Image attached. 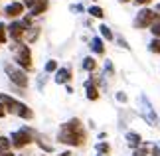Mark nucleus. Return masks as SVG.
Segmentation results:
<instances>
[{
    "label": "nucleus",
    "mask_w": 160,
    "mask_h": 156,
    "mask_svg": "<svg viewBox=\"0 0 160 156\" xmlns=\"http://www.w3.org/2000/svg\"><path fill=\"white\" fill-rule=\"evenodd\" d=\"M55 138H58L59 144L79 148L87 142V130H85L81 118L73 117L69 121H65L63 124H59V130H58V136H55Z\"/></svg>",
    "instance_id": "1"
},
{
    "label": "nucleus",
    "mask_w": 160,
    "mask_h": 156,
    "mask_svg": "<svg viewBox=\"0 0 160 156\" xmlns=\"http://www.w3.org/2000/svg\"><path fill=\"white\" fill-rule=\"evenodd\" d=\"M8 49L12 52V55H14V59H12L14 65H18L20 69H24L26 73L34 71L32 46H28L26 42H20V43H8Z\"/></svg>",
    "instance_id": "2"
},
{
    "label": "nucleus",
    "mask_w": 160,
    "mask_h": 156,
    "mask_svg": "<svg viewBox=\"0 0 160 156\" xmlns=\"http://www.w3.org/2000/svg\"><path fill=\"white\" fill-rule=\"evenodd\" d=\"M36 134H38V130H36L34 127H30V124H22L18 130H12V133L8 134L12 150H14V152H22L24 148H28L30 144H34Z\"/></svg>",
    "instance_id": "3"
},
{
    "label": "nucleus",
    "mask_w": 160,
    "mask_h": 156,
    "mask_svg": "<svg viewBox=\"0 0 160 156\" xmlns=\"http://www.w3.org/2000/svg\"><path fill=\"white\" fill-rule=\"evenodd\" d=\"M2 69H4L6 77H8V81H10V85H16V87H20V89H28V85H30V73L20 69V67L14 65L12 61H4Z\"/></svg>",
    "instance_id": "4"
},
{
    "label": "nucleus",
    "mask_w": 160,
    "mask_h": 156,
    "mask_svg": "<svg viewBox=\"0 0 160 156\" xmlns=\"http://www.w3.org/2000/svg\"><path fill=\"white\" fill-rule=\"evenodd\" d=\"M160 20V12H156V10H150V8H140L138 10V14H137V18H134V22H132V26L134 28H138V30H144V28H150L154 22H158Z\"/></svg>",
    "instance_id": "5"
},
{
    "label": "nucleus",
    "mask_w": 160,
    "mask_h": 156,
    "mask_svg": "<svg viewBox=\"0 0 160 156\" xmlns=\"http://www.w3.org/2000/svg\"><path fill=\"white\" fill-rule=\"evenodd\" d=\"M138 113H140V117H142L146 123L150 124V127H156V124H158V115L154 113L150 99L146 97L144 93H140V95H138Z\"/></svg>",
    "instance_id": "6"
},
{
    "label": "nucleus",
    "mask_w": 160,
    "mask_h": 156,
    "mask_svg": "<svg viewBox=\"0 0 160 156\" xmlns=\"http://www.w3.org/2000/svg\"><path fill=\"white\" fill-rule=\"evenodd\" d=\"M24 14H26V8H24L22 0H8L6 4H2V18H4V22L20 20Z\"/></svg>",
    "instance_id": "7"
},
{
    "label": "nucleus",
    "mask_w": 160,
    "mask_h": 156,
    "mask_svg": "<svg viewBox=\"0 0 160 156\" xmlns=\"http://www.w3.org/2000/svg\"><path fill=\"white\" fill-rule=\"evenodd\" d=\"M6 34H8V43H20L24 42L26 28L22 26L20 20H10V22H6Z\"/></svg>",
    "instance_id": "8"
},
{
    "label": "nucleus",
    "mask_w": 160,
    "mask_h": 156,
    "mask_svg": "<svg viewBox=\"0 0 160 156\" xmlns=\"http://www.w3.org/2000/svg\"><path fill=\"white\" fill-rule=\"evenodd\" d=\"M14 117H18L20 121L30 123V121H34L36 113H34V109L30 107V105H26L24 101H20V99H18V103H16V111H14Z\"/></svg>",
    "instance_id": "9"
},
{
    "label": "nucleus",
    "mask_w": 160,
    "mask_h": 156,
    "mask_svg": "<svg viewBox=\"0 0 160 156\" xmlns=\"http://www.w3.org/2000/svg\"><path fill=\"white\" fill-rule=\"evenodd\" d=\"M71 79H73L71 67H58V71L53 73V81L58 85H67V83H71Z\"/></svg>",
    "instance_id": "10"
},
{
    "label": "nucleus",
    "mask_w": 160,
    "mask_h": 156,
    "mask_svg": "<svg viewBox=\"0 0 160 156\" xmlns=\"http://www.w3.org/2000/svg\"><path fill=\"white\" fill-rule=\"evenodd\" d=\"M0 103L4 105V109H6V113H8V115H14V111H16V103H18V99H16L14 95L0 91Z\"/></svg>",
    "instance_id": "11"
},
{
    "label": "nucleus",
    "mask_w": 160,
    "mask_h": 156,
    "mask_svg": "<svg viewBox=\"0 0 160 156\" xmlns=\"http://www.w3.org/2000/svg\"><path fill=\"white\" fill-rule=\"evenodd\" d=\"M48 10H50V0H38V2H36V4L32 6V8L28 10V14H30V16H32L34 20H36L38 16H44Z\"/></svg>",
    "instance_id": "12"
},
{
    "label": "nucleus",
    "mask_w": 160,
    "mask_h": 156,
    "mask_svg": "<svg viewBox=\"0 0 160 156\" xmlns=\"http://www.w3.org/2000/svg\"><path fill=\"white\" fill-rule=\"evenodd\" d=\"M89 49L95 55H105V42H103L99 36H93V38L89 40Z\"/></svg>",
    "instance_id": "13"
},
{
    "label": "nucleus",
    "mask_w": 160,
    "mask_h": 156,
    "mask_svg": "<svg viewBox=\"0 0 160 156\" xmlns=\"http://www.w3.org/2000/svg\"><path fill=\"white\" fill-rule=\"evenodd\" d=\"M42 36V28L40 26H32L30 30H26V36H24V42L28 43V46H32L34 42H38Z\"/></svg>",
    "instance_id": "14"
},
{
    "label": "nucleus",
    "mask_w": 160,
    "mask_h": 156,
    "mask_svg": "<svg viewBox=\"0 0 160 156\" xmlns=\"http://www.w3.org/2000/svg\"><path fill=\"white\" fill-rule=\"evenodd\" d=\"M125 138H127V144L131 146L132 150H134V148H138L140 144H142V136H140L138 133H134V130H128V133L125 134Z\"/></svg>",
    "instance_id": "15"
},
{
    "label": "nucleus",
    "mask_w": 160,
    "mask_h": 156,
    "mask_svg": "<svg viewBox=\"0 0 160 156\" xmlns=\"http://www.w3.org/2000/svg\"><path fill=\"white\" fill-rule=\"evenodd\" d=\"M81 69L87 71V73H93L97 69V59L93 58V55H87V58H83L81 61Z\"/></svg>",
    "instance_id": "16"
},
{
    "label": "nucleus",
    "mask_w": 160,
    "mask_h": 156,
    "mask_svg": "<svg viewBox=\"0 0 160 156\" xmlns=\"http://www.w3.org/2000/svg\"><path fill=\"white\" fill-rule=\"evenodd\" d=\"M99 38L103 42H115V34H113V30H111L107 24H101L99 26Z\"/></svg>",
    "instance_id": "17"
},
{
    "label": "nucleus",
    "mask_w": 160,
    "mask_h": 156,
    "mask_svg": "<svg viewBox=\"0 0 160 156\" xmlns=\"http://www.w3.org/2000/svg\"><path fill=\"white\" fill-rule=\"evenodd\" d=\"M87 14L91 16V18H97V20H103V18H105V10L101 8V6H97V4H93V6H89L87 10Z\"/></svg>",
    "instance_id": "18"
},
{
    "label": "nucleus",
    "mask_w": 160,
    "mask_h": 156,
    "mask_svg": "<svg viewBox=\"0 0 160 156\" xmlns=\"http://www.w3.org/2000/svg\"><path fill=\"white\" fill-rule=\"evenodd\" d=\"M95 150H97V154H101V156H109L111 154V144L107 140H99L95 144Z\"/></svg>",
    "instance_id": "19"
},
{
    "label": "nucleus",
    "mask_w": 160,
    "mask_h": 156,
    "mask_svg": "<svg viewBox=\"0 0 160 156\" xmlns=\"http://www.w3.org/2000/svg\"><path fill=\"white\" fill-rule=\"evenodd\" d=\"M8 46V34H6V22L0 20V48Z\"/></svg>",
    "instance_id": "20"
},
{
    "label": "nucleus",
    "mask_w": 160,
    "mask_h": 156,
    "mask_svg": "<svg viewBox=\"0 0 160 156\" xmlns=\"http://www.w3.org/2000/svg\"><path fill=\"white\" fill-rule=\"evenodd\" d=\"M58 67H59V63H58V59H48L46 61V65H44V73H55L58 71Z\"/></svg>",
    "instance_id": "21"
},
{
    "label": "nucleus",
    "mask_w": 160,
    "mask_h": 156,
    "mask_svg": "<svg viewBox=\"0 0 160 156\" xmlns=\"http://www.w3.org/2000/svg\"><path fill=\"white\" fill-rule=\"evenodd\" d=\"M48 79H50V77H48V73H40V75L36 77V89H38V91H44Z\"/></svg>",
    "instance_id": "22"
},
{
    "label": "nucleus",
    "mask_w": 160,
    "mask_h": 156,
    "mask_svg": "<svg viewBox=\"0 0 160 156\" xmlns=\"http://www.w3.org/2000/svg\"><path fill=\"white\" fill-rule=\"evenodd\" d=\"M103 71H105V73H103L105 77H113V75H115V65H113V61H111V59L105 61V65H103Z\"/></svg>",
    "instance_id": "23"
},
{
    "label": "nucleus",
    "mask_w": 160,
    "mask_h": 156,
    "mask_svg": "<svg viewBox=\"0 0 160 156\" xmlns=\"http://www.w3.org/2000/svg\"><path fill=\"white\" fill-rule=\"evenodd\" d=\"M6 150H12V146H10V138H8V136H4V134H0V154L6 152Z\"/></svg>",
    "instance_id": "24"
},
{
    "label": "nucleus",
    "mask_w": 160,
    "mask_h": 156,
    "mask_svg": "<svg viewBox=\"0 0 160 156\" xmlns=\"http://www.w3.org/2000/svg\"><path fill=\"white\" fill-rule=\"evenodd\" d=\"M148 52H152V53H160V38H154V40L148 43Z\"/></svg>",
    "instance_id": "25"
},
{
    "label": "nucleus",
    "mask_w": 160,
    "mask_h": 156,
    "mask_svg": "<svg viewBox=\"0 0 160 156\" xmlns=\"http://www.w3.org/2000/svg\"><path fill=\"white\" fill-rule=\"evenodd\" d=\"M132 156H148V148H146L144 142H142L138 148H134V150H132Z\"/></svg>",
    "instance_id": "26"
},
{
    "label": "nucleus",
    "mask_w": 160,
    "mask_h": 156,
    "mask_svg": "<svg viewBox=\"0 0 160 156\" xmlns=\"http://www.w3.org/2000/svg\"><path fill=\"white\" fill-rule=\"evenodd\" d=\"M69 10L73 12V14H83V12L87 10V8H85L83 4H71V6H69Z\"/></svg>",
    "instance_id": "27"
},
{
    "label": "nucleus",
    "mask_w": 160,
    "mask_h": 156,
    "mask_svg": "<svg viewBox=\"0 0 160 156\" xmlns=\"http://www.w3.org/2000/svg\"><path fill=\"white\" fill-rule=\"evenodd\" d=\"M115 42L119 43V46H121L122 49H131V46H128V42H127L125 38H122V36H115Z\"/></svg>",
    "instance_id": "28"
},
{
    "label": "nucleus",
    "mask_w": 160,
    "mask_h": 156,
    "mask_svg": "<svg viewBox=\"0 0 160 156\" xmlns=\"http://www.w3.org/2000/svg\"><path fill=\"white\" fill-rule=\"evenodd\" d=\"M115 99H117L119 103H127V101H128V95H127L125 91H117V93H115Z\"/></svg>",
    "instance_id": "29"
},
{
    "label": "nucleus",
    "mask_w": 160,
    "mask_h": 156,
    "mask_svg": "<svg viewBox=\"0 0 160 156\" xmlns=\"http://www.w3.org/2000/svg\"><path fill=\"white\" fill-rule=\"evenodd\" d=\"M36 2H38V0H22V4H24V8H26V10H30Z\"/></svg>",
    "instance_id": "30"
},
{
    "label": "nucleus",
    "mask_w": 160,
    "mask_h": 156,
    "mask_svg": "<svg viewBox=\"0 0 160 156\" xmlns=\"http://www.w3.org/2000/svg\"><path fill=\"white\" fill-rule=\"evenodd\" d=\"M132 2L137 4V6H142V8H144V6H148V4L152 2V0H132Z\"/></svg>",
    "instance_id": "31"
},
{
    "label": "nucleus",
    "mask_w": 160,
    "mask_h": 156,
    "mask_svg": "<svg viewBox=\"0 0 160 156\" xmlns=\"http://www.w3.org/2000/svg\"><path fill=\"white\" fill-rule=\"evenodd\" d=\"M8 117V113H6V109H4V105L0 103V118H6Z\"/></svg>",
    "instance_id": "32"
},
{
    "label": "nucleus",
    "mask_w": 160,
    "mask_h": 156,
    "mask_svg": "<svg viewBox=\"0 0 160 156\" xmlns=\"http://www.w3.org/2000/svg\"><path fill=\"white\" fill-rule=\"evenodd\" d=\"M152 156H160V146H152Z\"/></svg>",
    "instance_id": "33"
},
{
    "label": "nucleus",
    "mask_w": 160,
    "mask_h": 156,
    "mask_svg": "<svg viewBox=\"0 0 160 156\" xmlns=\"http://www.w3.org/2000/svg\"><path fill=\"white\" fill-rule=\"evenodd\" d=\"M65 93H67V95H71V93H73V87H71V83H67V85H65Z\"/></svg>",
    "instance_id": "34"
},
{
    "label": "nucleus",
    "mask_w": 160,
    "mask_h": 156,
    "mask_svg": "<svg viewBox=\"0 0 160 156\" xmlns=\"http://www.w3.org/2000/svg\"><path fill=\"white\" fill-rule=\"evenodd\" d=\"M0 156H16V152L14 150H6V152H2Z\"/></svg>",
    "instance_id": "35"
},
{
    "label": "nucleus",
    "mask_w": 160,
    "mask_h": 156,
    "mask_svg": "<svg viewBox=\"0 0 160 156\" xmlns=\"http://www.w3.org/2000/svg\"><path fill=\"white\" fill-rule=\"evenodd\" d=\"M58 156H71V150H63V152H59Z\"/></svg>",
    "instance_id": "36"
},
{
    "label": "nucleus",
    "mask_w": 160,
    "mask_h": 156,
    "mask_svg": "<svg viewBox=\"0 0 160 156\" xmlns=\"http://www.w3.org/2000/svg\"><path fill=\"white\" fill-rule=\"evenodd\" d=\"M119 2H122V4H125V2H132V0H119Z\"/></svg>",
    "instance_id": "37"
},
{
    "label": "nucleus",
    "mask_w": 160,
    "mask_h": 156,
    "mask_svg": "<svg viewBox=\"0 0 160 156\" xmlns=\"http://www.w3.org/2000/svg\"><path fill=\"white\" fill-rule=\"evenodd\" d=\"M0 20H2V6H0Z\"/></svg>",
    "instance_id": "38"
},
{
    "label": "nucleus",
    "mask_w": 160,
    "mask_h": 156,
    "mask_svg": "<svg viewBox=\"0 0 160 156\" xmlns=\"http://www.w3.org/2000/svg\"><path fill=\"white\" fill-rule=\"evenodd\" d=\"M156 12H160V4H156Z\"/></svg>",
    "instance_id": "39"
},
{
    "label": "nucleus",
    "mask_w": 160,
    "mask_h": 156,
    "mask_svg": "<svg viewBox=\"0 0 160 156\" xmlns=\"http://www.w3.org/2000/svg\"><path fill=\"white\" fill-rule=\"evenodd\" d=\"M16 156H22V154H18V152H16Z\"/></svg>",
    "instance_id": "40"
},
{
    "label": "nucleus",
    "mask_w": 160,
    "mask_h": 156,
    "mask_svg": "<svg viewBox=\"0 0 160 156\" xmlns=\"http://www.w3.org/2000/svg\"><path fill=\"white\" fill-rule=\"evenodd\" d=\"M97 156H101V154H97Z\"/></svg>",
    "instance_id": "41"
}]
</instances>
